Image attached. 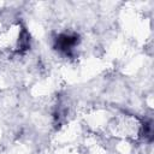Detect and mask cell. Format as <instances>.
Listing matches in <instances>:
<instances>
[{
    "label": "cell",
    "instance_id": "2",
    "mask_svg": "<svg viewBox=\"0 0 154 154\" xmlns=\"http://www.w3.org/2000/svg\"><path fill=\"white\" fill-rule=\"evenodd\" d=\"M76 42H77V37L75 35L64 34V35L59 36V38L57 40V46H58L59 49L67 52V51H70L75 47Z\"/></svg>",
    "mask_w": 154,
    "mask_h": 154
},
{
    "label": "cell",
    "instance_id": "1",
    "mask_svg": "<svg viewBox=\"0 0 154 154\" xmlns=\"http://www.w3.org/2000/svg\"><path fill=\"white\" fill-rule=\"evenodd\" d=\"M28 34L19 24L11 25L0 34V52L4 54L12 55L14 53H19L28 48Z\"/></svg>",
    "mask_w": 154,
    "mask_h": 154
}]
</instances>
